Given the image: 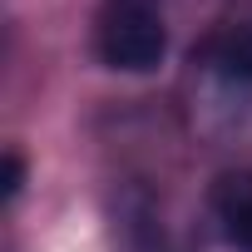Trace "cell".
I'll return each mask as SVG.
<instances>
[{
    "label": "cell",
    "mask_w": 252,
    "mask_h": 252,
    "mask_svg": "<svg viewBox=\"0 0 252 252\" xmlns=\"http://www.w3.org/2000/svg\"><path fill=\"white\" fill-rule=\"evenodd\" d=\"M94 50L109 69L149 74L168 55V15L163 0H99Z\"/></svg>",
    "instance_id": "1"
},
{
    "label": "cell",
    "mask_w": 252,
    "mask_h": 252,
    "mask_svg": "<svg viewBox=\"0 0 252 252\" xmlns=\"http://www.w3.org/2000/svg\"><path fill=\"white\" fill-rule=\"evenodd\" d=\"M213 213H218L222 232L252 252V173H222L213 188Z\"/></svg>",
    "instance_id": "2"
},
{
    "label": "cell",
    "mask_w": 252,
    "mask_h": 252,
    "mask_svg": "<svg viewBox=\"0 0 252 252\" xmlns=\"http://www.w3.org/2000/svg\"><path fill=\"white\" fill-rule=\"evenodd\" d=\"M208 64L232 84H252V25H227L222 35H213Z\"/></svg>",
    "instance_id": "3"
},
{
    "label": "cell",
    "mask_w": 252,
    "mask_h": 252,
    "mask_svg": "<svg viewBox=\"0 0 252 252\" xmlns=\"http://www.w3.org/2000/svg\"><path fill=\"white\" fill-rule=\"evenodd\" d=\"M20 178H25V163H20V154H5V203L20 193Z\"/></svg>",
    "instance_id": "4"
}]
</instances>
